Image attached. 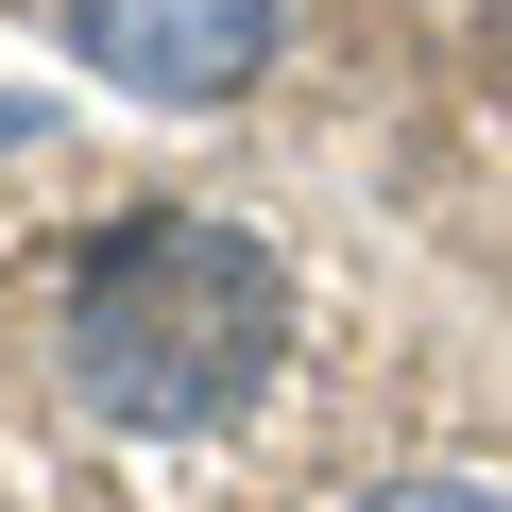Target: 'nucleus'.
<instances>
[{"mask_svg": "<svg viewBox=\"0 0 512 512\" xmlns=\"http://www.w3.org/2000/svg\"><path fill=\"white\" fill-rule=\"evenodd\" d=\"M376 512H512V495H461V478H427V495H376Z\"/></svg>", "mask_w": 512, "mask_h": 512, "instance_id": "3", "label": "nucleus"}, {"mask_svg": "<svg viewBox=\"0 0 512 512\" xmlns=\"http://www.w3.org/2000/svg\"><path fill=\"white\" fill-rule=\"evenodd\" d=\"M69 35L154 103H222L256 69V35H274V0H69Z\"/></svg>", "mask_w": 512, "mask_h": 512, "instance_id": "2", "label": "nucleus"}, {"mask_svg": "<svg viewBox=\"0 0 512 512\" xmlns=\"http://www.w3.org/2000/svg\"><path fill=\"white\" fill-rule=\"evenodd\" d=\"M291 359V274L205 205H154L120 239H86L69 274V393L137 444H222Z\"/></svg>", "mask_w": 512, "mask_h": 512, "instance_id": "1", "label": "nucleus"}]
</instances>
